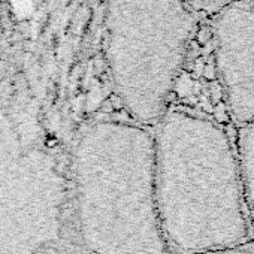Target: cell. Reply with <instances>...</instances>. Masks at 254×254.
I'll use <instances>...</instances> for the list:
<instances>
[{
	"label": "cell",
	"instance_id": "obj_1",
	"mask_svg": "<svg viewBox=\"0 0 254 254\" xmlns=\"http://www.w3.org/2000/svg\"><path fill=\"white\" fill-rule=\"evenodd\" d=\"M154 181L169 254L250 242L236 150L215 121L169 106L156 126Z\"/></svg>",
	"mask_w": 254,
	"mask_h": 254
},
{
	"label": "cell",
	"instance_id": "obj_2",
	"mask_svg": "<svg viewBox=\"0 0 254 254\" xmlns=\"http://www.w3.org/2000/svg\"><path fill=\"white\" fill-rule=\"evenodd\" d=\"M87 254H169L156 199L154 133L130 121L91 124L76 151Z\"/></svg>",
	"mask_w": 254,
	"mask_h": 254
},
{
	"label": "cell",
	"instance_id": "obj_3",
	"mask_svg": "<svg viewBox=\"0 0 254 254\" xmlns=\"http://www.w3.org/2000/svg\"><path fill=\"white\" fill-rule=\"evenodd\" d=\"M202 18L186 0H109V70L135 123L156 127L168 111Z\"/></svg>",
	"mask_w": 254,
	"mask_h": 254
},
{
	"label": "cell",
	"instance_id": "obj_4",
	"mask_svg": "<svg viewBox=\"0 0 254 254\" xmlns=\"http://www.w3.org/2000/svg\"><path fill=\"white\" fill-rule=\"evenodd\" d=\"M214 62L232 117L254 120V0H236L208 17Z\"/></svg>",
	"mask_w": 254,
	"mask_h": 254
},
{
	"label": "cell",
	"instance_id": "obj_5",
	"mask_svg": "<svg viewBox=\"0 0 254 254\" xmlns=\"http://www.w3.org/2000/svg\"><path fill=\"white\" fill-rule=\"evenodd\" d=\"M235 150L248 217L254 226V120L239 126Z\"/></svg>",
	"mask_w": 254,
	"mask_h": 254
},
{
	"label": "cell",
	"instance_id": "obj_6",
	"mask_svg": "<svg viewBox=\"0 0 254 254\" xmlns=\"http://www.w3.org/2000/svg\"><path fill=\"white\" fill-rule=\"evenodd\" d=\"M236 0H186V3L199 15V17H212L220 9Z\"/></svg>",
	"mask_w": 254,
	"mask_h": 254
},
{
	"label": "cell",
	"instance_id": "obj_7",
	"mask_svg": "<svg viewBox=\"0 0 254 254\" xmlns=\"http://www.w3.org/2000/svg\"><path fill=\"white\" fill-rule=\"evenodd\" d=\"M197 254H254V242H245V244L238 245V247L215 250V251H206V253H197Z\"/></svg>",
	"mask_w": 254,
	"mask_h": 254
}]
</instances>
